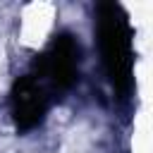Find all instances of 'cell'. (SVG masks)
Instances as JSON below:
<instances>
[{"label": "cell", "instance_id": "7a4b0ae2", "mask_svg": "<svg viewBox=\"0 0 153 153\" xmlns=\"http://www.w3.org/2000/svg\"><path fill=\"white\" fill-rule=\"evenodd\" d=\"M84 148H86V134L79 129H74L67 139H65V143H62V151L60 153H84Z\"/></svg>", "mask_w": 153, "mask_h": 153}, {"label": "cell", "instance_id": "6da1fadb", "mask_svg": "<svg viewBox=\"0 0 153 153\" xmlns=\"http://www.w3.org/2000/svg\"><path fill=\"white\" fill-rule=\"evenodd\" d=\"M53 19H55V7L50 2H31L24 7V14H22V31H19V38L24 45L29 48H38L45 36L50 33V26H53Z\"/></svg>", "mask_w": 153, "mask_h": 153}, {"label": "cell", "instance_id": "3957f363", "mask_svg": "<svg viewBox=\"0 0 153 153\" xmlns=\"http://www.w3.org/2000/svg\"><path fill=\"white\" fill-rule=\"evenodd\" d=\"M5 74H7V69H5V50L0 48V88L5 86Z\"/></svg>", "mask_w": 153, "mask_h": 153}]
</instances>
